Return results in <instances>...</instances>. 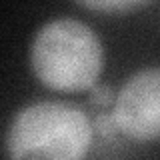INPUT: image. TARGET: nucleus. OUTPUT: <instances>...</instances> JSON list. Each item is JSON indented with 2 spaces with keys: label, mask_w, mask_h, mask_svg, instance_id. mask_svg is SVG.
Here are the masks:
<instances>
[{
  "label": "nucleus",
  "mask_w": 160,
  "mask_h": 160,
  "mask_svg": "<svg viewBox=\"0 0 160 160\" xmlns=\"http://www.w3.org/2000/svg\"><path fill=\"white\" fill-rule=\"evenodd\" d=\"M34 76L56 92H82L96 86L104 68L98 34L76 18H54L38 28L30 44Z\"/></svg>",
  "instance_id": "obj_1"
},
{
  "label": "nucleus",
  "mask_w": 160,
  "mask_h": 160,
  "mask_svg": "<svg viewBox=\"0 0 160 160\" xmlns=\"http://www.w3.org/2000/svg\"><path fill=\"white\" fill-rule=\"evenodd\" d=\"M92 136V120L80 106L42 100L14 114L4 146L10 158L78 160L88 154Z\"/></svg>",
  "instance_id": "obj_2"
},
{
  "label": "nucleus",
  "mask_w": 160,
  "mask_h": 160,
  "mask_svg": "<svg viewBox=\"0 0 160 160\" xmlns=\"http://www.w3.org/2000/svg\"><path fill=\"white\" fill-rule=\"evenodd\" d=\"M112 114L122 136L134 142L160 140V66L134 72L116 92Z\"/></svg>",
  "instance_id": "obj_3"
},
{
  "label": "nucleus",
  "mask_w": 160,
  "mask_h": 160,
  "mask_svg": "<svg viewBox=\"0 0 160 160\" xmlns=\"http://www.w3.org/2000/svg\"><path fill=\"white\" fill-rule=\"evenodd\" d=\"M82 8L102 14H124L150 4L152 0H74Z\"/></svg>",
  "instance_id": "obj_4"
},
{
  "label": "nucleus",
  "mask_w": 160,
  "mask_h": 160,
  "mask_svg": "<svg viewBox=\"0 0 160 160\" xmlns=\"http://www.w3.org/2000/svg\"><path fill=\"white\" fill-rule=\"evenodd\" d=\"M92 126H94V132L100 134L102 138H112V136H116V134H120L112 112H100L98 116L92 120Z\"/></svg>",
  "instance_id": "obj_5"
},
{
  "label": "nucleus",
  "mask_w": 160,
  "mask_h": 160,
  "mask_svg": "<svg viewBox=\"0 0 160 160\" xmlns=\"http://www.w3.org/2000/svg\"><path fill=\"white\" fill-rule=\"evenodd\" d=\"M116 94L112 92V88L106 86V84H96V86L90 88V104L92 106H100V108H106L114 102Z\"/></svg>",
  "instance_id": "obj_6"
}]
</instances>
